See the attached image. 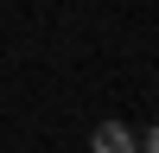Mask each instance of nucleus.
Wrapping results in <instances>:
<instances>
[{"label":"nucleus","instance_id":"f257e3e1","mask_svg":"<svg viewBox=\"0 0 159 153\" xmlns=\"http://www.w3.org/2000/svg\"><path fill=\"white\" fill-rule=\"evenodd\" d=\"M89 147H96V153H134V134H127L121 121H102L96 134H89Z\"/></svg>","mask_w":159,"mask_h":153},{"label":"nucleus","instance_id":"f03ea898","mask_svg":"<svg viewBox=\"0 0 159 153\" xmlns=\"http://www.w3.org/2000/svg\"><path fill=\"white\" fill-rule=\"evenodd\" d=\"M147 153H159V128H147Z\"/></svg>","mask_w":159,"mask_h":153}]
</instances>
